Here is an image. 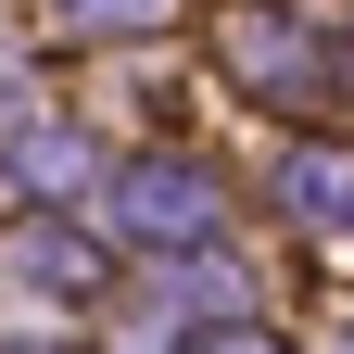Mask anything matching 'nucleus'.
Masks as SVG:
<instances>
[{
    "instance_id": "obj_2",
    "label": "nucleus",
    "mask_w": 354,
    "mask_h": 354,
    "mask_svg": "<svg viewBox=\"0 0 354 354\" xmlns=\"http://www.w3.org/2000/svg\"><path fill=\"white\" fill-rule=\"evenodd\" d=\"M279 203L304 215V228H329V241H354V152H279Z\"/></svg>"
},
{
    "instance_id": "obj_3",
    "label": "nucleus",
    "mask_w": 354,
    "mask_h": 354,
    "mask_svg": "<svg viewBox=\"0 0 354 354\" xmlns=\"http://www.w3.org/2000/svg\"><path fill=\"white\" fill-rule=\"evenodd\" d=\"M26 279H51V291H88L102 266H88V241H64V228H38V241H26Z\"/></svg>"
},
{
    "instance_id": "obj_4",
    "label": "nucleus",
    "mask_w": 354,
    "mask_h": 354,
    "mask_svg": "<svg viewBox=\"0 0 354 354\" xmlns=\"http://www.w3.org/2000/svg\"><path fill=\"white\" fill-rule=\"evenodd\" d=\"M215 354H279V342H266V329H215Z\"/></svg>"
},
{
    "instance_id": "obj_5",
    "label": "nucleus",
    "mask_w": 354,
    "mask_h": 354,
    "mask_svg": "<svg viewBox=\"0 0 354 354\" xmlns=\"http://www.w3.org/2000/svg\"><path fill=\"white\" fill-rule=\"evenodd\" d=\"M342 354H354V342H342Z\"/></svg>"
},
{
    "instance_id": "obj_1",
    "label": "nucleus",
    "mask_w": 354,
    "mask_h": 354,
    "mask_svg": "<svg viewBox=\"0 0 354 354\" xmlns=\"http://www.w3.org/2000/svg\"><path fill=\"white\" fill-rule=\"evenodd\" d=\"M114 228L140 241V253H203L215 241V177L177 165V152H140V165L114 177Z\"/></svg>"
}]
</instances>
